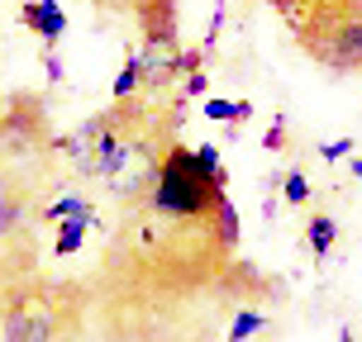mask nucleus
I'll list each match as a JSON object with an SVG mask.
<instances>
[{"mask_svg": "<svg viewBox=\"0 0 362 342\" xmlns=\"http://www.w3.org/2000/svg\"><path fill=\"white\" fill-rule=\"evenodd\" d=\"M177 100H163V90H139L76 124V133L57 138L53 152L67 176L100 181L110 200L134 209L148 200L167 147L177 143Z\"/></svg>", "mask_w": 362, "mask_h": 342, "instance_id": "nucleus-1", "label": "nucleus"}, {"mask_svg": "<svg viewBox=\"0 0 362 342\" xmlns=\"http://www.w3.org/2000/svg\"><path fill=\"white\" fill-rule=\"evenodd\" d=\"M86 290L57 276H19L0 286V342H76Z\"/></svg>", "mask_w": 362, "mask_h": 342, "instance_id": "nucleus-2", "label": "nucleus"}, {"mask_svg": "<svg viewBox=\"0 0 362 342\" xmlns=\"http://www.w3.org/2000/svg\"><path fill=\"white\" fill-rule=\"evenodd\" d=\"M19 19H24V29H29L43 48H57L62 34H67V15H62L57 0H24V5H19Z\"/></svg>", "mask_w": 362, "mask_h": 342, "instance_id": "nucleus-3", "label": "nucleus"}, {"mask_svg": "<svg viewBox=\"0 0 362 342\" xmlns=\"http://www.w3.org/2000/svg\"><path fill=\"white\" fill-rule=\"evenodd\" d=\"M95 224V209H81V214L62 219L57 224V238H53V257H72L81 252V243H86V228Z\"/></svg>", "mask_w": 362, "mask_h": 342, "instance_id": "nucleus-4", "label": "nucleus"}, {"mask_svg": "<svg viewBox=\"0 0 362 342\" xmlns=\"http://www.w3.org/2000/svg\"><path fill=\"white\" fill-rule=\"evenodd\" d=\"M305 243H310V257L325 262V257L334 252V243H339V224L329 214H310L305 219Z\"/></svg>", "mask_w": 362, "mask_h": 342, "instance_id": "nucleus-5", "label": "nucleus"}, {"mask_svg": "<svg viewBox=\"0 0 362 342\" xmlns=\"http://www.w3.org/2000/svg\"><path fill=\"white\" fill-rule=\"evenodd\" d=\"M81 209H95V204H90V195H81V190H67V195L48 200V204H43V209H38V224H43V228H48V224H62V219L81 214Z\"/></svg>", "mask_w": 362, "mask_h": 342, "instance_id": "nucleus-6", "label": "nucleus"}, {"mask_svg": "<svg viewBox=\"0 0 362 342\" xmlns=\"http://www.w3.org/2000/svg\"><path fill=\"white\" fill-rule=\"evenodd\" d=\"M144 90V81H139V57H134V48L124 53V67H119V76H115V100H129V95H139Z\"/></svg>", "mask_w": 362, "mask_h": 342, "instance_id": "nucleus-7", "label": "nucleus"}, {"mask_svg": "<svg viewBox=\"0 0 362 342\" xmlns=\"http://www.w3.org/2000/svg\"><path fill=\"white\" fill-rule=\"evenodd\" d=\"M267 328V314H257V309H238L234 324H229V342H248L253 333Z\"/></svg>", "mask_w": 362, "mask_h": 342, "instance_id": "nucleus-8", "label": "nucleus"}, {"mask_svg": "<svg viewBox=\"0 0 362 342\" xmlns=\"http://www.w3.org/2000/svg\"><path fill=\"white\" fill-rule=\"evenodd\" d=\"M281 200H286V204H305V200H310V176L300 171V166L281 176Z\"/></svg>", "mask_w": 362, "mask_h": 342, "instance_id": "nucleus-9", "label": "nucleus"}, {"mask_svg": "<svg viewBox=\"0 0 362 342\" xmlns=\"http://www.w3.org/2000/svg\"><path fill=\"white\" fill-rule=\"evenodd\" d=\"M353 147H358V138H329V143H320V157H325V162H348V157H353Z\"/></svg>", "mask_w": 362, "mask_h": 342, "instance_id": "nucleus-10", "label": "nucleus"}, {"mask_svg": "<svg viewBox=\"0 0 362 342\" xmlns=\"http://www.w3.org/2000/svg\"><path fill=\"white\" fill-rule=\"evenodd\" d=\"M205 90H210V76L205 72H186L181 76V95H186V100H200Z\"/></svg>", "mask_w": 362, "mask_h": 342, "instance_id": "nucleus-11", "label": "nucleus"}, {"mask_svg": "<svg viewBox=\"0 0 362 342\" xmlns=\"http://www.w3.org/2000/svg\"><path fill=\"white\" fill-rule=\"evenodd\" d=\"M205 119H215V124H234V100H205Z\"/></svg>", "mask_w": 362, "mask_h": 342, "instance_id": "nucleus-12", "label": "nucleus"}, {"mask_svg": "<svg viewBox=\"0 0 362 342\" xmlns=\"http://www.w3.org/2000/svg\"><path fill=\"white\" fill-rule=\"evenodd\" d=\"M267 152H286V114H276L267 128Z\"/></svg>", "mask_w": 362, "mask_h": 342, "instance_id": "nucleus-13", "label": "nucleus"}, {"mask_svg": "<svg viewBox=\"0 0 362 342\" xmlns=\"http://www.w3.org/2000/svg\"><path fill=\"white\" fill-rule=\"evenodd\" d=\"M43 76H48V81H53V86H57V81H62V57H57L53 48H48V53H43Z\"/></svg>", "mask_w": 362, "mask_h": 342, "instance_id": "nucleus-14", "label": "nucleus"}, {"mask_svg": "<svg viewBox=\"0 0 362 342\" xmlns=\"http://www.w3.org/2000/svg\"><path fill=\"white\" fill-rule=\"evenodd\" d=\"M248 119H253V100H234V124H229V133H234V128H243Z\"/></svg>", "mask_w": 362, "mask_h": 342, "instance_id": "nucleus-15", "label": "nucleus"}, {"mask_svg": "<svg viewBox=\"0 0 362 342\" xmlns=\"http://www.w3.org/2000/svg\"><path fill=\"white\" fill-rule=\"evenodd\" d=\"M100 10H115V15H134L139 10V0H95Z\"/></svg>", "mask_w": 362, "mask_h": 342, "instance_id": "nucleus-16", "label": "nucleus"}, {"mask_svg": "<svg viewBox=\"0 0 362 342\" xmlns=\"http://www.w3.org/2000/svg\"><path fill=\"white\" fill-rule=\"evenodd\" d=\"M339 342H358V338H353V328H339Z\"/></svg>", "mask_w": 362, "mask_h": 342, "instance_id": "nucleus-17", "label": "nucleus"}, {"mask_svg": "<svg viewBox=\"0 0 362 342\" xmlns=\"http://www.w3.org/2000/svg\"><path fill=\"white\" fill-rule=\"evenodd\" d=\"M348 162H353V176L362 181V157H348Z\"/></svg>", "mask_w": 362, "mask_h": 342, "instance_id": "nucleus-18", "label": "nucleus"}]
</instances>
